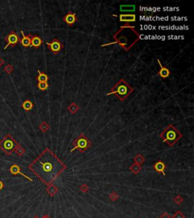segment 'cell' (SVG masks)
Listing matches in <instances>:
<instances>
[{
	"instance_id": "1",
	"label": "cell",
	"mask_w": 194,
	"mask_h": 218,
	"mask_svg": "<svg viewBox=\"0 0 194 218\" xmlns=\"http://www.w3.org/2000/svg\"><path fill=\"white\" fill-rule=\"evenodd\" d=\"M28 168L46 186L53 182L67 168L65 163L50 148H45Z\"/></svg>"
},
{
	"instance_id": "2",
	"label": "cell",
	"mask_w": 194,
	"mask_h": 218,
	"mask_svg": "<svg viewBox=\"0 0 194 218\" xmlns=\"http://www.w3.org/2000/svg\"><path fill=\"white\" fill-rule=\"evenodd\" d=\"M113 39L115 40V42L105 44L102 46L118 44L124 50L129 51L140 40V35L136 31L134 27L131 26V24H126L124 26L121 27L120 29L114 34Z\"/></svg>"
},
{
	"instance_id": "3",
	"label": "cell",
	"mask_w": 194,
	"mask_h": 218,
	"mask_svg": "<svg viewBox=\"0 0 194 218\" xmlns=\"http://www.w3.org/2000/svg\"><path fill=\"white\" fill-rule=\"evenodd\" d=\"M133 91L134 89L133 87H131L124 79H121L111 88L110 92L107 93V96L115 95L120 101H124Z\"/></svg>"
},
{
	"instance_id": "4",
	"label": "cell",
	"mask_w": 194,
	"mask_h": 218,
	"mask_svg": "<svg viewBox=\"0 0 194 218\" xmlns=\"http://www.w3.org/2000/svg\"><path fill=\"white\" fill-rule=\"evenodd\" d=\"M163 142H165L168 146L173 147L180 139L183 134L175 127L173 124H169L164 130L159 134Z\"/></svg>"
},
{
	"instance_id": "5",
	"label": "cell",
	"mask_w": 194,
	"mask_h": 218,
	"mask_svg": "<svg viewBox=\"0 0 194 218\" xmlns=\"http://www.w3.org/2000/svg\"><path fill=\"white\" fill-rule=\"evenodd\" d=\"M18 143L12 137V136L8 133L6 136L0 141V149L5 154L10 155L15 151Z\"/></svg>"
},
{
	"instance_id": "6",
	"label": "cell",
	"mask_w": 194,
	"mask_h": 218,
	"mask_svg": "<svg viewBox=\"0 0 194 218\" xmlns=\"http://www.w3.org/2000/svg\"><path fill=\"white\" fill-rule=\"evenodd\" d=\"M72 145L74 148L71 150V152H74L75 150H78L81 153H83L87 151L89 147L92 145V142L87 137L84 133H81V135L77 137L72 142Z\"/></svg>"
},
{
	"instance_id": "7",
	"label": "cell",
	"mask_w": 194,
	"mask_h": 218,
	"mask_svg": "<svg viewBox=\"0 0 194 218\" xmlns=\"http://www.w3.org/2000/svg\"><path fill=\"white\" fill-rule=\"evenodd\" d=\"M45 44L49 51L54 55L58 54L64 49V45L57 38L53 39L50 42H45Z\"/></svg>"
},
{
	"instance_id": "8",
	"label": "cell",
	"mask_w": 194,
	"mask_h": 218,
	"mask_svg": "<svg viewBox=\"0 0 194 218\" xmlns=\"http://www.w3.org/2000/svg\"><path fill=\"white\" fill-rule=\"evenodd\" d=\"M5 40L7 41L8 43H7V45L5 46L4 49H7L9 45H12V46H14L16 44L19 42L20 39H19V37H18L17 33H15L14 32H11L9 35L6 37V38H5Z\"/></svg>"
},
{
	"instance_id": "9",
	"label": "cell",
	"mask_w": 194,
	"mask_h": 218,
	"mask_svg": "<svg viewBox=\"0 0 194 218\" xmlns=\"http://www.w3.org/2000/svg\"><path fill=\"white\" fill-rule=\"evenodd\" d=\"M63 20L66 24H68L69 27H71L77 21V18L75 13L72 12H69L65 14V17L63 18Z\"/></svg>"
},
{
	"instance_id": "10",
	"label": "cell",
	"mask_w": 194,
	"mask_h": 218,
	"mask_svg": "<svg viewBox=\"0 0 194 218\" xmlns=\"http://www.w3.org/2000/svg\"><path fill=\"white\" fill-rule=\"evenodd\" d=\"M119 20L121 22L131 24L136 21V14H121L119 15Z\"/></svg>"
},
{
	"instance_id": "11",
	"label": "cell",
	"mask_w": 194,
	"mask_h": 218,
	"mask_svg": "<svg viewBox=\"0 0 194 218\" xmlns=\"http://www.w3.org/2000/svg\"><path fill=\"white\" fill-rule=\"evenodd\" d=\"M9 171H10V173L13 175H17V174H20L21 176H23L24 177H25L26 179H27L30 182H33V180L31 178H30L29 176H26L25 173H23L21 171V168H20L19 166L17 165V164H12V165L11 166L10 168H9Z\"/></svg>"
},
{
	"instance_id": "12",
	"label": "cell",
	"mask_w": 194,
	"mask_h": 218,
	"mask_svg": "<svg viewBox=\"0 0 194 218\" xmlns=\"http://www.w3.org/2000/svg\"><path fill=\"white\" fill-rule=\"evenodd\" d=\"M153 169L159 173L162 174L163 176H165L164 171L166 170V165H165V164H164L163 161H162V160H158L156 164H154Z\"/></svg>"
},
{
	"instance_id": "13",
	"label": "cell",
	"mask_w": 194,
	"mask_h": 218,
	"mask_svg": "<svg viewBox=\"0 0 194 218\" xmlns=\"http://www.w3.org/2000/svg\"><path fill=\"white\" fill-rule=\"evenodd\" d=\"M158 61V64L159 65V67H160V70L159 71V75L162 77V78H168V77L170 76L171 74V71L168 68H167L166 67H164L162 65V63L160 61V60L157 59Z\"/></svg>"
},
{
	"instance_id": "14",
	"label": "cell",
	"mask_w": 194,
	"mask_h": 218,
	"mask_svg": "<svg viewBox=\"0 0 194 218\" xmlns=\"http://www.w3.org/2000/svg\"><path fill=\"white\" fill-rule=\"evenodd\" d=\"M21 34L23 36L22 39L20 40L21 45L24 47H30L31 45V36H25L23 31H21Z\"/></svg>"
},
{
	"instance_id": "15",
	"label": "cell",
	"mask_w": 194,
	"mask_h": 218,
	"mask_svg": "<svg viewBox=\"0 0 194 218\" xmlns=\"http://www.w3.org/2000/svg\"><path fill=\"white\" fill-rule=\"evenodd\" d=\"M46 192L49 194V196H56V194L58 193V189L57 188V186H56L53 184H49L47 186V188H46Z\"/></svg>"
},
{
	"instance_id": "16",
	"label": "cell",
	"mask_w": 194,
	"mask_h": 218,
	"mask_svg": "<svg viewBox=\"0 0 194 218\" xmlns=\"http://www.w3.org/2000/svg\"><path fill=\"white\" fill-rule=\"evenodd\" d=\"M43 41L38 36H33L31 37V45L35 48H39L42 45Z\"/></svg>"
},
{
	"instance_id": "17",
	"label": "cell",
	"mask_w": 194,
	"mask_h": 218,
	"mask_svg": "<svg viewBox=\"0 0 194 218\" xmlns=\"http://www.w3.org/2000/svg\"><path fill=\"white\" fill-rule=\"evenodd\" d=\"M38 72V76H37V79L38 80V83H48L49 80V77L46 73L40 72V71H37Z\"/></svg>"
},
{
	"instance_id": "18",
	"label": "cell",
	"mask_w": 194,
	"mask_h": 218,
	"mask_svg": "<svg viewBox=\"0 0 194 218\" xmlns=\"http://www.w3.org/2000/svg\"><path fill=\"white\" fill-rule=\"evenodd\" d=\"M68 112H70L71 114H75L79 110V106L76 104L75 102H72L71 103L70 105H68Z\"/></svg>"
},
{
	"instance_id": "19",
	"label": "cell",
	"mask_w": 194,
	"mask_h": 218,
	"mask_svg": "<svg viewBox=\"0 0 194 218\" xmlns=\"http://www.w3.org/2000/svg\"><path fill=\"white\" fill-rule=\"evenodd\" d=\"M22 108H24L25 111H27V112L32 110L33 108V103L29 99L25 100L22 104Z\"/></svg>"
},
{
	"instance_id": "20",
	"label": "cell",
	"mask_w": 194,
	"mask_h": 218,
	"mask_svg": "<svg viewBox=\"0 0 194 218\" xmlns=\"http://www.w3.org/2000/svg\"><path fill=\"white\" fill-rule=\"evenodd\" d=\"M133 161H134V164L141 166L142 164H144V161H145V157L143 155H140H140H137L133 158Z\"/></svg>"
},
{
	"instance_id": "21",
	"label": "cell",
	"mask_w": 194,
	"mask_h": 218,
	"mask_svg": "<svg viewBox=\"0 0 194 218\" xmlns=\"http://www.w3.org/2000/svg\"><path fill=\"white\" fill-rule=\"evenodd\" d=\"M129 170L131 171V172H133L134 174H138L140 171H141L142 167L140 165H138V164H133L129 168Z\"/></svg>"
},
{
	"instance_id": "22",
	"label": "cell",
	"mask_w": 194,
	"mask_h": 218,
	"mask_svg": "<svg viewBox=\"0 0 194 218\" xmlns=\"http://www.w3.org/2000/svg\"><path fill=\"white\" fill-rule=\"evenodd\" d=\"M135 9V5H121L120 7V10L122 12H131V11H133Z\"/></svg>"
},
{
	"instance_id": "23",
	"label": "cell",
	"mask_w": 194,
	"mask_h": 218,
	"mask_svg": "<svg viewBox=\"0 0 194 218\" xmlns=\"http://www.w3.org/2000/svg\"><path fill=\"white\" fill-rule=\"evenodd\" d=\"M39 127H40V130L42 131L43 133H45V132H47V131L49 130L50 127H49V125L46 122H43L42 124L40 125Z\"/></svg>"
},
{
	"instance_id": "24",
	"label": "cell",
	"mask_w": 194,
	"mask_h": 218,
	"mask_svg": "<svg viewBox=\"0 0 194 218\" xmlns=\"http://www.w3.org/2000/svg\"><path fill=\"white\" fill-rule=\"evenodd\" d=\"M14 152H16V154H17L18 156H22L25 153V149L23 148L21 145H20L19 144H18V146H17V148H16V149H15V151H14Z\"/></svg>"
},
{
	"instance_id": "25",
	"label": "cell",
	"mask_w": 194,
	"mask_h": 218,
	"mask_svg": "<svg viewBox=\"0 0 194 218\" xmlns=\"http://www.w3.org/2000/svg\"><path fill=\"white\" fill-rule=\"evenodd\" d=\"M39 89L42 91H45L49 88V83H38L37 84Z\"/></svg>"
},
{
	"instance_id": "26",
	"label": "cell",
	"mask_w": 194,
	"mask_h": 218,
	"mask_svg": "<svg viewBox=\"0 0 194 218\" xmlns=\"http://www.w3.org/2000/svg\"><path fill=\"white\" fill-rule=\"evenodd\" d=\"M172 217V218H185V215L180 211H177V212H175L173 216Z\"/></svg>"
},
{
	"instance_id": "27",
	"label": "cell",
	"mask_w": 194,
	"mask_h": 218,
	"mask_svg": "<svg viewBox=\"0 0 194 218\" xmlns=\"http://www.w3.org/2000/svg\"><path fill=\"white\" fill-rule=\"evenodd\" d=\"M80 190L84 193H87L88 191H89V186L87 184H82L80 186Z\"/></svg>"
},
{
	"instance_id": "28",
	"label": "cell",
	"mask_w": 194,
	"mask_h": 218,
	"mask_svg": "<svg viewBox=\"0 0 194 218\" xmlns=\"http://www.w3.org/2000/svg\"><path fill=\"white\" fill-rule=\"evenodd\" d=\"M109 199L114 201H116L119 199V196L115 192H112V193L109 195Z\"/></svg>"
},
{
	"instance_id": "29",
	"label": "cell",
	"mask_w": 194,
	"mask_h": 218,
	"mask_svg": "<svg viewBox=\"0 0 194 218\" xmlns=\"http://www.w3.org/2000/svg\"><path fill=\"white\" fill-rule=\"evenodd\" d=\"M183 201H184V199H183V198H182L180 195H178V196H177L176 197H175V202L176 203V204H180L182 202H183Z\"/></svg>"
},
{
	"instance_id": "30",
	"label": "cell",
	"mask_w": 194,
	"mask_h": 218,
	"mask_svg": "<svg viewBox=\"0 0 194 218\" xmlns=\"http://www.w3.org/2000/svg\"><path fill=\"white\" fill-rule=\"evenodd\" d=\"M159 218H172V217L167 212H164L161 216L159 217Z\"/></svg>"
},
{
	"instance_id": "31",
	"label": "cell",
	"mask_w": 194,
	"mask_h": 218,
	"mask_svg": "<svg viewBox=\"0 0 194 218\" xmlns=\"http://www.w3.org/2000/svg\"><path fill=\"white\" fill-rule=\"evenodd\" d=\"M12 70H13V68H12V67L11 66V65H8V66L6 67V68H5V71L8 72V73H10L12 71Z\"/></svg>"
},
{
	"instance_id": "32",
	"label": "cell",
	"mask_w": 194,
	"mask_h": 218,
	"mask_svg": "<svg viewBox=\"0 0 194 218\" xmlns=\"http://www.w3.org/2000/svg\"><path fill=\"white\" fill-rule=\"evenodd\" d=\"M4 186H5V184H4V183L2 181V180H0V191L2 190V189L4 188Z\"/></svg>"
},
{
	"instance_id": "33",
	"label": "cell",
	"mask_w": 194,
	"mask_h": 218,
	"mask_svg": "<svg viewBox=\"0 0 194 218\" xmlns=\"http://www.w3.org/2000/svg\"><path fill=\"white\" fill-rule=\"evenodd\" d=\"M3 65H4V61L2 59V58H0V67H2Z\"/></svg>"
},
{
	"instance_id": "34",
	"label": "cell",
	"mask_w": 194,
	"mask_h": 218,
	"mask_svg": "<svg viewBox=\"0 0 194 218\" xmlns=\"http://www.w3.org/2000/svg\"><path fill=\"white\" fill-rule=\"evenodd\" d=\"M42 218H50V217H49V215H47V214H45L43 217Z\"/></svg>"
},
{
	"instance_id": "35",
	"label": "cell",
	"mask_w": 194,
	"mask_h": 218,
	"mask_svg": "<svg viewBox=\"0 0 194 218\" xmlns=\"http://www.w3.org/2000/svg\"><path fill=\"white\" fill-rule=\"evenodd\" d=\"M33 218H40V217H39L37 216V215H35V216L33 217Z\"/></svg>"
}]
</instances>
